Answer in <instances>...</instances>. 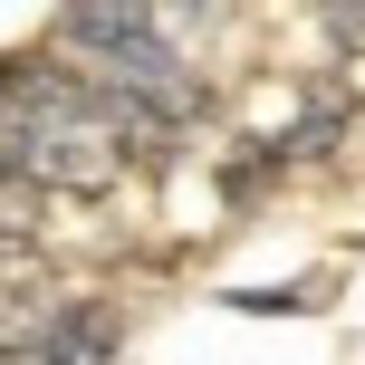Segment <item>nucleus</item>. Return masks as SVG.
<instances>
[{"instance_id":"nucleus-1","label":"nucleus","mask_w":365,"mask_h":365,"mask_svg":"<svg viewBox=\"0 0 365 365\" xmlns=\"http://www.w3.org/2000/svg\"><path fill=\"white\" fill-rule=\"evenodd\" d=\"M0 164L19 182H38L48 202H96L135 173V145L77 58L10 48L0 58Z\"/></svg>"},{"instance_id":"nucleus-2","label":"nucleus","mask_w":365,"mask_h":365,"mask_svg":"<svg viewBox=\"0 0 365 365\" xmlns=\"http://www.w3.org/2000/svg\"><path fill=\"white\" fill-rule=\"evenodd\" d=\"M125 356V298L106 289H58L38 336L19 346V365H115Z\"/></svg>"},{"instance_id":"nucleus-3","label":"nucleus","mask_w":365,"mask_h":365,"mask_svg":"<svg viewBox=\"0 0 365 365\" xmlns=\"http://www.w3.org/2000/svg\"><path fill=\"white\" fill-rule=\"evenodd\" d=\"M221 308H240V317H308L317 298L308 289H221Z\"/></svg>"},{"instance_id":"nucleus-4","label":"nucleus","mask_w":365,"mask_h":365,"mask_svg":"<svg viewBox=\"0 0 365 365\" xmlns=\"http://www.w3.org/2000/svg\"><path fill=\"white\" fill-rule=\"evenodd\" d=\"M317 29H327L346 58H365V0H317Z\"/></svg>"},{"instance_id":"nucleus-5","label":"nucleus","mask_w":365,"mask_h":365,"mask_svg":"<svg viewBox=\"0 0 365 365\" xmlns=\"http://www.w3.org/2000/svg\"><path fill=\"white\" fill-rule=\"evenodd\" d=\"M154 10H164V29L182 38V29H221V19H231L240 0H154Z\"/></svg>"},{"instance_id":"nucleus-6","label":"nucleus","mask_w":365,"mask_h":365,"mask_svg":"<svg viewBox=\"0 0 365 365\" xmlns=\"http://www.w3.org/2000/svg\"><path fill=\"white\" fill-rule=\"evenodd\" d=\"M0 365H10V356H0Z\"/></svg>"}]
</instances>
